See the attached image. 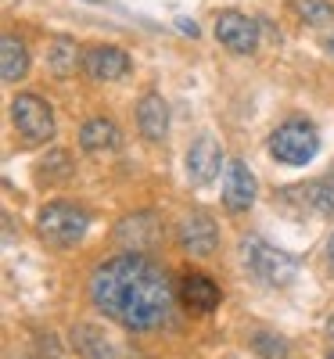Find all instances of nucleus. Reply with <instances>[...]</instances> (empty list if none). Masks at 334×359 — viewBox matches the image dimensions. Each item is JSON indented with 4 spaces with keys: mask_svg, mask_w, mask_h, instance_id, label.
<instances>
[{
    "mask_svg": "<svg viewBox=\"0 0 334 359\" xmlns=\"http://www.w3.org/2000/svg\"><path fill=\"white\" fill-rule=\"evenodd\" d=\"M327 252H330V262H334V237H330V245H327Z\"/></svg>",
    "mask_w": 334,
    "mask_h": 359,
    "instance_id": "4be33fe9",
    "label": "nucleus"
},
{
    "mask_svg": "<svg viewBox=\"0 0 334 359\" xmlns=\"http://www.w3.org/2000/svg\"><path fill=\"white\" fill-rule=\"evenodd\" d=\"M295 11L306 18L309 25H327V22H334V4H327V0H295Z\"/></svg>",
    "mask_w": 334,
    "mask_h": 359,
    "instance_id": "a211bd4d",
    "label": "nucleus"
},
{
    "mask_svg": "<svg viewBox=\"0 0 334 359\" xmlns=\"http://www.w3.org/2000/svg\"><path fill=\"white\" fill-rule=\"evenodd\" d=\"M65 57H72L76 62V47H72V40H54V50H51V65H54V72H69V62Z\"/></svg>",
    "mask_w": 334,
    "mask_h": 359,
    "instance_id": "aec40b11",
    "label": "nucleus"
},
{
    "mask_svg": "<svg viewBox=\"0 0 334 359\" xmlns=\"http://www.w3.org/2000/svg\"><path fill=\"white\" fill-rule=\"evenodd\" d=\"M11 118L18 133L29 140V144H44L54 137V115H51V104L36 94H18L11 101Z\"/></svg>",
    "mask_w": 334,
    "mask_h": 359,
    "instance_id": "39448f33",
    "label": "nucleus"
},
{
    "mask_svg": "<svg viewBox=\"0 0 334 359\" xmlns=\"http://www.w3.org/2000/svg\"><path fill=\"white\" fill-rule=\"evenodd\" d=\"M90 298L105 316L123 323L126 331H151L169 316L173 284L162 273V266L137 252H123L94 269Z\"/></svg>",
    "mask_w": 334,
    "mask_h": 359,
    "instance_id": "f257e3e1",
    "label": "nucleus"
},
{
    "mask_svg": "<svg viewBox=\"0 0 334 359\" xmlns=\"http://www.w3.org/2000/svg\"><path fill=\"white\" fill-rule=\"evenodd\" d=\"M302 201L320 216H334V180H316V184L302 187Z\"/></svg>",
    "mask_w": 334,
    "mask_h": 359,
    "instance_id": "f3484780",
    "label": "nucleus"
},
{
    "mask_svg": "<svg viewBox=\"0 0 334 359\" xmlns=\"http://www.w3.org/2000/svg\"><path fill=\"white\" fill-rule=\"evenodd\" d=\"M220 165H223L220 144L212 137H198L191 144V151H187V180L194 187H205V184H212V180L220 176Z\"/></svg>",
    "mask_w": 334,
    "mask_h": 359,
    "instance_id": "0eeeda50",
    "label": "nucleus"
},
{
    "mask_svg": "<svg viewBox=\"0 0 334 359\" xmlns=\"http://www.w3.org/2000/svg\"><path fill=\"white\" fill-rule=\"evenodd\" d=\"M327 359H334V352H327Z\"/></svg>",
    "mask_w": 334,
    "mask_h": 359,
    "instance_id": "b1692460",
    "label": "nucleus"
},
{
    "mask_svg": "<svg viewBox=\"0 0 334 359\" xmlns=\"http://www.w3.org/2000/svg\"><path fill=\"white\" fill-rule=\"evenodd\" d=\"M241 252H245V266L252 269L262 284H269V287H284L298 273V262L288 252L266 245L262 237H248V241L241 245Z\"/></svg>",
    "mask_w": 334,
    "mask_h": 359,
    "instance_id": "f03ea898",
    "label": "nucleus"
},
{
    "mask_svg": "<svg viewBox=\"0 0 334 359\" xmlns=\"http://www.w3.org/2000/svg\"><path fill=\"white\" fill-rule=\"evenodd\" d=\"M83 72L98 83H112V79H123L130 72V54L119 50V47H90L83 54Z\"/></svg>",
    "mask_w": 334,
    "mask_h": 359,
    "instance_id": "6e6552de",
    "label": "nucleus"
},
{
    "mask_svg": "<svg viewBox=\"0 0 334 359\" xmlns=\"http://www.w3.org/2000/svg\"><path fill=\"white\" fill-rule=\"evenodd\" d=\"M252 201H255V176L241 158H234L227 165V180H223V205L230 212H248Z\"/></svg>",
    "mask_w": 334,
    "mask_h": 359,
    "instance_id": "1a4fd4ad",
    "label": "nucleus"
},
{
    "mask_svg": "<svg viewBox=\"0 0 334 359\" xmlns=\"http://www.w3.org/2000/svg\"><path fill=\"white\" fill-rule=\"evenodd\" d=\"M29 69V54L22 47V40L15 36H4L0 40V76H4V83H18Z\"/></svg>",
    "mask_w": 334,
    "mask_h": 359,
    "instance_id": "4468645a",
    "label": "nucleus"
},
{
    "mask_svg": "<svg viewBox=\"0 0 334 359\" xmlns=\"http://www.w3.org/2000/svg\"><path fill=\"white\" fill-rule=\"evenodd\" d=\"M216 40L234 54H252L259 47V22L241 11H223L216 18Z\"/></svg>",
    "mask_w": 334,
    "mask_h": 359,
    "instance_id": "423d86ee",
    "label": "nucleus"
},
{
    "mask_svg": "<svg viewBox=\"0 0 334 359\" xmlns=\"http://www.w3.org/2000/svg\"><path fill=\"white\" fill-rule=\"evenodd\" d=\"M151 237H155V223H151L147 212H144V216H130V219H123V226H119V241L130 245L133 252L147 248Z\"/></svg>",
    "mask_w": 334,
    "mask_h": 359,
    "instance_id": "dca6fc26",
    "label": "nucleus"
},
{
    "mask_svg": "<svg viewBox=\"0 0 334 359\" xmlns=\"http://www.w3.org/2000/svg\"><path fill=\"white\" fill-rule=\"evenodd\" d=\"M180 298H184V306L194 309V313H212L220 306V287L205 273H187L184 284H180Z\"/></svg>",
    "mask_w": 334,
    "mask_h": 359,
    "instance_id": "f8f14e48",
    "label": "nucleus"
},
{
    "mask_svg": "<svg viewBox=\"0 0 334 359\" xmlns=\"http://www.w3.org/2000/svg\"><path fill=\"white\" fill-rule=\"evenodd\" d=\"M316 151H320V133H316V126L302 123V118H291V123L277 126L269 137V155L284 165H306V162H313Z\"/></svg>",
    "mask_w": 334,
    "mask_h": 359,
    "instance_id": "7ed1b4c3",
    "label": "nucleus"
},
{
    "mask_svg": "<svg viewBox=\"0 0 334 359\" xmlns=\"http://www.w3.org/2000/svg\"><path fill=\"white\" fill-rule=\"evenodd\" d=\"M137 126L147 140H162L166 130H169V108L162 101V94H144L140 104H137Z\"/></svg>",
    "mask_w": 334,
    "mask_h": 359,
    "instance_id": "9b49d317",
    "label": "nucleus"
},
{
    "mask_svg": "<svg viewBox=\"0 0 334 359\" xmlns=\"http://www.w3.org/2000/svg\"><path fill=\"white\" fill-rule=\"evenodd\" d=\"M86 226H90V216L83 212V208L69 205V201H51V205L40 208V237L54 248L76 245L86 233Z\"/></svg>",
    "mask_w": 334,
    "mask_h": 359,
    "instance_id": "20e7f679",
    "label": "nucleus"
},
{
    "mask_svg": "<svg viewBox=\"0 0 334 359\" xmlns=\"http://www.w3.org/2000/svg\"><path fill=\"white\" fill-rule=\"evenodd\" d=\"M327 50H330V54H334V36H330V40H327Z\"/></svg>",
    "mask_w": 334,
    "mask_h": 359,
    "instance_id": "5701e85b",
    "label": "nucleus"
},
{
    "mask_svg": "<svg viewBox=\"0 0 334 359\" xmlns=\"http://www.w3.org/2000/svg\"><path fill=\"white\" fill-rule=\"evenodd\" d=\"M79 144L90 155H105V151H115V147L123 144V133H119V126L112 118H90L79 130Z\"/></svg>",
    "mask_w": 334,
    "mask_h": 359,
    "instance_id": "ddd939ff",
    "label": "nucleus"
},
{
    "mask_svg": "<svg viewBox=\"0 0 334 359\" xmlns=\"http://www.w3.org/2000/svg\"><path fill=\"white\" fill-rule=\"evenodd\" d=\"M252 348H255L259 355H266V359H288V345H284V338H277V334H255V338H252Z\"/></svg>",
    "mask_w": 334,
    "mask_h": 359,
    "instance_id": "6ab92c4d",
    "label": "nucleus"
},
{
    "mask_svg": "<svg viewBox=\"0 0 334 359\" xmlns=\"http://www.w3.org/2000/svg\"><path fill=\"white\" fill-rule=\"evenodd\" d=\"M72 345L83 359H115V348L108 345V338L98 331V327H76Z\"/></svg>",
    "mask_w": 334,
    "mask_h": 359,
    "instance_id": "2eb2a0df",
    "label": "nucleus"
},
{
    "mask_svg": "<svg viewBox=\"0 0 334 359\" xmlns=\"http://www.w3.org/2000/svg\"><path fill=\"white\" fill-rule=\"evenodd\" d=\"M327 334H330V338H334V316H330V320H327Z\"/></svg>",
    "mask_w": 334,
    "mask_h": 359,
    "instance_id": "412c9836",
    "label": "nucleus"
},
{
    "mask_svg": "<svg viewBox=\"0 0 334 359\" xmlns=\"http://www.w3.org/2000/svg\"><path fill=\"white\" fill-rule=\"evenodd\" d=\"M180 245L191 255H212L220 245V230L212 223V216L205 212H191L184 223H180Z\"/></svg>",
    "mask_w": 334,
    "mask_h": 359,
    "instance_id": "9d476101",
    "label": "nucleus"
}]
</instances>
